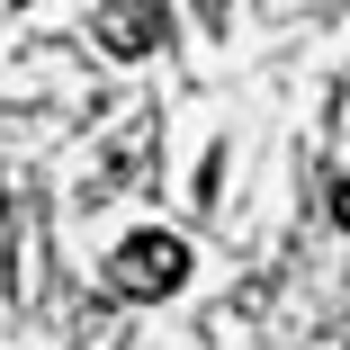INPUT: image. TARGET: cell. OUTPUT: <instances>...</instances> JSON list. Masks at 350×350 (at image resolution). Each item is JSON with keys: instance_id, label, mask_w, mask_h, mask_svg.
<instances>
[{"instance_id": "2", "label": "cell", "mask_w": 350, "mask_h": 350, "mask_svg": "<svg viewBox=\"0 0 350 350\" xmlns=\"http://www.w3.org/2000/svg\"><path fill=\"white\" fill-rule=\"evenodd\" d=\"M99 45L108 54H153L162 45V0H108V10H99Z\"/></svg>"}, {"instance_id": "3", "label": "cell", "mask_w": 350, "mask_h": 350, "mask_svg": "<svg viewBox=\"0 0 350 350\" xmlns=\"http://www.w3.org/2000/svg\"><path fill=\"white\" fill-rule=\"evenodd\" d=\"M332 225L350 234V180H332Z\"/></svg>"}, {"instance_id": "1", "label": "cell", "mask_w": 350, "mask_h": 350, "mask_svg": "<svg viewBox=\"0 0 350 350\" xmlns=\"http://www.w3.org/2000/svg\"><path fill=\"white\" fill-rule=\"evenodd\" d=\"M108 278H117V297H171L189 278V243L180 234H126L117 260H108Z\"/></svg>"}]
</instances>
